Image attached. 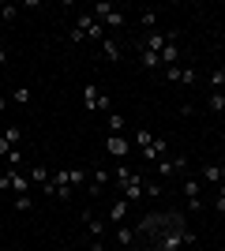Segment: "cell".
Returning <instances> with one entry per match:
<instances>
[{"instance_id":"obj_10","label":"cell","mask_w":225,"mask_h":251,"mask_svg":"<svg viewBox=\"0 0 225 251\" xmlns=\"http://www.w3.org/2000/svg\"><path fill=\"white\" fill-rule=\"evenodd\" d=\"M72 180H68V169H56L53 173V195L56 199H72Z\"/></svg>"},{"instance_id":"obj_7","label":"cell","mask_w":225,"mask_h":251,"mask_svg":"<svg viewBox=\"0 0 225 251\" xmlns=\"http://www.w3.org/2000/svg\"><path fill=\"white\" fill-rule=\"evenodd\" d=\"M165 79H169V83H176V86H195L199 83V72H195V68H180V64H176V68H165Z\"/></svg>"},{"instance_id":"obj_21","label":"cell","mask_w":225,"mask_h":251,"mask_svg":"<svg viewBox=\"0 0 225 251\" xmlns=\"http://www.w3.org/2000/svg\"><path fill=\"white\" fill-rule=\"evenodd\" d=\"M101 52H105V60H113V64L120 60V45L113 42V38H105V42H101Z\"/></svg>"},{"instance_id":"obj_9","label":"cell","mask_w":225,"mask_h":251,"mask_svg":"<svg viewBox=\"0 0 225 251\" xmlns=\"http://www.w3.org/2000/svg\"><path fill=\"white\" fill-rule=\"evenodd\" d=\"M30 184L38 191H45V195H53V180H49V169H45L42 161H34V165H30Z\"/></svg>"},{"instance_id":"obj_19","label":"cell","mask_w":225,"mask_h":251,"mask_svg":"<svg viewBox=\"0 0 225 251\" xmlns=\"http://www.w3.org/2000/svg\"><path fill=\"white\" fill-rule=\"evenodd\" d=\"M139 64L147 68V72H158V68H161V56H158V52H150V49H139Z\"/></svg>"},{"instance_id":"obj_37","label":"cell","mask_w":225,"mask_h":251,"mask_svg":"<svg viewBox=\"0 0 225 251\" xmlns=\"http://www.w3.org/2000/svg\"><path fill=\"white\" fill-rule=\"evenodd\" d=\"M218 139H222V147H225V127H222V135H218Z\"/></svg>"},{"instance_id":"obj_6","label":"cell","mask_w":225,"mask_h":251,"mask_svg":"<svg viewBox=\"0 0 225 251\" xmlns=\"http://www.w3.org/2000/svg\"><path fill=\"white\" fill-rule=\"evenodd\" d=\"M143 184H147V176H143V173H131V176L120 184V199L139 202V199H143Z\"/></svg>"},{"instance_id":"obj_25","label":"cell","mask_w":225,"mask_h":251,"mask_svg":"<svg viewBox=\"0 0 225 251\" xmlns=\"http://www.w3.org/2000/svg\"><path fill=\"white\" fill-rule=\"evenodd\" d=\"M109 131H113V135L124 131V116H120V113H109Z\"/></svg>"},{"instance_id":"obj_12","label":"cell","mask_w":225,"mask_h":251,"mask_svg":"<svg viewBox=\"0 0 225 251\" xmlns=\"http://www.w3.org/2000/svg\"><path fill=\"white\" fill-rule=\"evenodd\" d=\"M165 150H169V143H165L161 135H154V143L143 150V161H161V157H165Z\"/></svg>"},{"instance_id":"obj_8","label":"cell","mask_w":225,"mask_h":251,"mask_svg":"<svg viewBox=\"0 0 225 251\" xmlns=\"http://www.w3.org/2000/svg\"><path fill=\"white\" fill-rule=\"evenodd\" d=\"M105 154H109V157H117V161H128V154H131V139H124V135H109V139H105Z\"/></svg>"},{"instance_id":"obj_22","label":"cell","mask_w":225,"mask_h":251,"mask_svg":"<svg viewBox=\"0 0 225 251\" xmlns=\"http://www.w3.org/2000/svg\"><path fill=\"white\" fill-rule=\"evenodd\" d=\"M143 195H150V199H158V195H165V188H161V180H147V184H143Z\"/></svg>"},{"instance_id":"obj_34","label":"cell","mask_w":225,"mask_h":251,"mask_svg":"<svg viewBox=\"0 0 225 251\" xmlns=\"http://www.w3.org/2000/svg\"><path fill=\"white\" fill-rule=\"evenodd\" d=\"M8 60H11V49H8V45H0V68H4Z\"/></svg>"},{"instance_id":"obj_2","label":"cell","mask_w":225,"mask_h":251,"mask_svg":"<svg viewBox=\"0 0 225 251\" xmlns=\"http://www.w3.org/2000/svg\"><path fill=\"white\" fill-rule=\"evenodd\" d=\"M83 105H86V109H98V113H113V98L101 94L94 83H86V86H83Z\"/></svg>"},{"instance_id":"obj_16","label":"cell","mask_w":225,"mask_h":251,"mask_svg":"<svg viewBox=\"0 0 225 251\" xmlns=\"http://www.w3.org/2000/svg\"><path fill=\"white\" fill-rule=\"evenodd\" d=\"M135 236H139V229H135V225H120V229H117V244H120V248H131V244H135Z\"/></svg>"},{"instance_id":"obj_33","label":"cell","mask_w":225,"mask_h":251,"mask_svg":"<svg viewBox=\"0 0 225 251\" xmlns=\"http://www.w3.org/2000/svg\"><path fill=\"white\" fill-rule=\"evenodd\" d=\"M203 210V199H188V214H199Z\"/></svg>"},{"instance_id":"obj_27","label":"cell","mask_w":225,"mask_h":251,"mask_svg":"<svg viewBox=\"0 0 225 251\" xmlns=\"http://www.w3.org/2000/svg\"><path fill=\"white\" fill-rule=\"evenodd\" d=\"M15 210H19V214L34 210V199H30V195H15Z\"/></svg>"},{"instance_id":"obj_15","label":"cell","mask_w":225,"mask_h":251,"mask_svg":"<svg viewBox=\"0 0 225 251\" xmlns=\"http://www.w3.org/2000/svg\"><path fill=\"white\" fill-rule=\"evenodd\" d=\"M83 221H86V229H90V236H94V240H101V236H105V221H98L90 210H83Z\"/></svg>"},{"instance_id":"obj_3","label":"cell","mask_w":225,"mask_h":251,"mask_svg":"<svg viewBox=\"0 0 225 251\" xmlns=\"http://www.w3.org/2000/svg\"><path fill=\"white\" fill-rule=\"evenodd\" d=\"M169 176H188V157H184V154L161 157V161H158V180H169Z\"/></svg>"},{"instance_id":"obj_38","label":"cell","mask_w":225,"mask_h":251,"mask_svg":"<svg viewBox=\"0 0 225 251\" xmlns=\"http://www.w3.org/2000/svg\"><path fill=\"white\" fill-rule=\"evenodd\" d=\"M0 251H4V244H0Z\"/></svg>"},{"instance_id":"obj_24","label":"cell","mask_w":225,"mask_h":251,"mask_svg":"<svg viewBox=\"0 0 225 251\" xmlns=\"http://www.w3.org/2000/svg\"><path fill=\"white\" fill-rule=\"evenodd\" d=\"M131 143H135L139 150H147L150 143H154V131H135V135H131Z\"/></svg>"},{"instance_id":"obj_35","label":"cell","mask_w":225,"mask_h":251,"mask_svg":"<svg viewBox=\"0 0 225 251\" xmlns=\"http://www.w3.org/2000/svg\"><path fill=\"white\" fill-rule=\"evenodd\" d=\"M8 188H11V176L4 173V176H0V191H8Z\"/></svg>"},{"instance_id":"obj_17","label":"cell","mask_w":225,"mask_h":251,"mask_svg":"<svg viewBox=\"0 0 225 251\" xmlns=\"http://www.w3.org/2000/svg\"><path fill=\"white\" fill-rule=\"evenodd\" d=\"M105 184H109V169H105V165H98V169H94V180H90V195L105 191Z\"/></svg>"},{"instance_id":"obj_30","label":"cell","mask_w":225,"mask_h":251,"mask_svg":"<svg viewBox=\"0 0 225 251\" xmlns=\"http://www.w3.org/2000/svg\"><path fill=\"white\" fill-rule=\"evenodd\" d=\"M68 180H72V188H79L83 184V169H68Z\"/></svg>"},{"instance_id":"obj_32","label":"cell","mask_w":225,"mask_h":251,"mask_svg":"<svg viewBox=\"0 0 225 251\" xmlns=\"http://www.w3.org/2000/svg\"><path fill=\"white\" fill-rule=\"evenodd\" d=\"M11 101H30V90H26V86H19V90L11 94Z\"/></svg>"},{"instance_id":"obj_36","label":"cell","mask_w":225,"mask_h":251,"mask_svg":"<svg viewBox=\"0 0 225 251\" xmlns=\"http://www.w3.org/2000/svg\"><path fill=\"white\" fill-rule=\"evenodd\" d=\"M8 101H11V98H4V94H0V113H4V109H8Z\"/></svg>"},{"instance_id":"obj_28","label":"cell","mask_w":225,"mask_h":251,"mask_svg":"<svg viewBox=\"0 0 225 251\" xmlns=\"http://www.w3.org/2000/svg\"><path fill=\"white\" fill-rule=\"evenodd\" d=\"M210 90H225V68H218V72L210 75Z\"/></svg>"},{"instance_id":"obj_26","label":"cell","mask_w":225,"mask_h":251,"mask_svg":"<svg viewBox=\"0 0 225 251\" xmlns=\"http://www.w3.org/2000/svg\"><path fill=\"white\" fill-rule=\"evenodd\" d=\"M15 15H19V8H15V4H0V23H11Z\"/></svg>"},{"instance_id":"obj_11","label":"cell","mask_w":225,"mask_h":251,"mask_svg":"<svg viewBox=\"0 0 225 251\" xmlns=\"http://www.w3.org/2000/svg\"><path fill=\"white\" fill-rule=\"evenodd\" d=\"M8 176H11V191H19V195H26V191L34 188L30 176H23V173H19V165H8Z\"/></svg>"},{"instance_id":"obj_5","label":"cell","mask_w":225,"mask_h":251,"mask_svg":"<svg viewBox=\"0 0 225 251\" xmlns=\"http://www.w3.org/2000/svg\"><path fill=\"white\" fill-rule=\"evenodd\" d=\"M169 42H176V34L173 30H150V34H143V42H139V49H150V52H161Z\"/></svg>"},{"instance_id":"obj_31","label":"cell","mask_w":225,"mask_h":251,"mask_svg":"<svg viewBox=\"0 0 225 251\" xmlns=\"http://www.w3.org/2000/svg\"><path fill=\"white\" fill-rule=\"evenodd\" d=\"M11 150H15V147H11V143H8V139H4V135H0V157H4V161H8V157H11Z\"/></svg>"},{"instance_id":"obj_13","label":"cell","mask_w":225,"mask_h":251,"mask_svg":"<svg viewBox=\"0 0 225 251\" xmlns=\"http://www.w3.org/2000/svg\"><path fill=\"white\" fill-rule=\"evenodd\" d=\"M199 191H203L199 176H184V180H180V195H184V199H203Z\"/></svg>"},{"instance_id":"obj_23","label":"cell","mask_w":225,"mask_h":251,"mask_svg":"<svg viewBox=\"0 0 225 251\" xmlns=\"http://www.w3.org/2000/svg\"><path fill=\"white\" fill-rule=\"evenodd\" d=\"M139 19H143V26H147V34H150V30H158V11H154V8H147Z\"/></svg>"},{"instance_id":"obj_4","label":"cell","mask_w":225,"mask_h":251,"mask_svg":"<svg viewBox=\"0 0 225 251\" xmlns=\"http://www.w3.org/2000/svg\"><path fill=\"white\" fill-rule=\"evenodd\" d=\"M90 15H94L101 26H113V30H117V26H124V11H117L113 4H94V8H90Z\"/></svg>"},{"instance_id":"obj_18","label":"cell","mask_w":225,"mask_h":251,"mask_svg":"<svg viewBox=\"0 0 225 251\" xmlns=\"http://www.w3.org/2000/svg\"><path fill=\"white\" fill-rule=\"evenodd\" d=\"M128 210H131L128 199H113V206H109V221H124V218H128Z\"/></svg>"},{"instance_id":"obj_1","label":"cell","mask_w":225,"mask_h":251,"mask_svg":"<svg viewBox=\"0 0 225 251\" xmlns=\"http://www.w3.org/2000/svg\"><path fill=\"white\" fill-rule=\"evenodd\" d=\"M72 42H105V26H101L90 11H83L79 23H75V30H72Z\"/></svg>"},{"instance_id":"obj_20","label":"cell","mask_w":225,"mask_h":251,"mask_svg":"<svg viewBox=\"0 0 225 251\" xmlns=\"http://www.w3.org/2000/svg\"><path fill=\"white\" fill-rule=\"evenodd\" d=\"M206 109H210V113H225V90H210V98H206Z\"/></svg>"},{"instance_id":"obj_39","label":"cell","mask_w":225,"mask_h":251,"mask_svg":"<svg viewBox=\"0 0 225 251\" xmlns=\"http://www.w3.org/2000/svg\"><path fill=\"white\" fill-rule=\"evenodd\" d=\"M19 251H23V248H19Z\"/></svg>"},{"instance_id":"obj_14","label":"cell","mask_w":225,"mask_h":251,"mask_svg":"<svg viewBox=\"0 0 225 251\" xmlns=\"http://www.w3.org/2000/svg\"><path fill=\"white\" fill-rule=\"evenodd\" d=\"M158 56H161V68H176V60H180V45H176V42H169L165 49L158 52Z\"/></svg>"},{"instance_id":"obj_29","label":"cell","mask_w":225,"mask_h":251,"mask_svg":"<svg viewBox=\"0 0 225 251\" xmlns=\"http://www.w3.org/2000/svg\"><path fill=\"white\" fill-rule=\"evenodd\" d=\"M4 139H8L11 147H19V139H23V131H19V127H15V124H11V127H4Z\"/></svg>"}]
</instances>
